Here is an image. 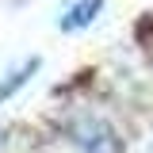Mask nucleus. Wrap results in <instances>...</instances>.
<instances>
[{
    "mask_svg": "<svg viewBox=\"0 0 153 153\" xmlns=\"http://www.w3.org/2000/svg\"><path fill=\"white\" fill-rule=\"evenodd\" d=\"M38 69H42V57L38 54H27L23 61H16L12 69H4V73H0V107L12 103V100L38 76Z\"/></svg>",
    "mask_w": 153,
    "mask_h": 153,
    "instance_id": "obj_3",
    "label": "nucleus"
},
{
    "mask_svg": "<svg viewBox=\"0 0 153 153\" xmlns=\"http://www.w3.org/2000/svg\"><path fill=\"white\" fill-rule=\"evenodd\" d=\"M61 134L84 153H126V142L119 138V130L96 111H76L73 119H65Z\"/></svg>",
    "mask_w": 153,
    "mask_h": 153,
    "instance_id": "obj_1",
    "label": "nucleus"
},
{
    "mask_svg": "<svg viewBox=\"0 0 153 153\" xmlns=\"http://www.w3.org/2000/svg\"><path fill=\"white\" fill-rule=\"evenodd\" d=\"M38 153H84V149H76V146L69 142V138H65V134H57L54 142H46V146H42Z\"/></svg>",
    "mask_w": 153,
    "mask_h": 153,
    "instance_id": "obj_6",
    "label": "nucleus"
},
{
    "mask_svg": "<svg viewBox=\"0 0 153 153\" xmlns=\"http://www.w3.org/2000/svg\"><path fill=\"white\" fill-rule=\"evenodd\" d=\"M103 8H107V0H69V4H61V12H57V31H61V35H80V31H88L96 19L103 16Z\"/></svg>",
    "mask_w": 153,
    "mask_h": 153,
    "instance_id": "obj_2",
    "label": "nucleus"
},
{
    "mask_svg": "<svg viewBox=\"0 0 153 153\" xmlns=\"http://www.w3.org/2000/svg\"><path fill=\"white\" fill-rule=\"evenodd\" d=\"M134 38H138V46L146 54H153V16H142L134 23Z\"/></svg>",
    "mask_w": 153,
    "mask_h": 153,
    "instance_id": "obj_4",
    "label": "nucleus"
},
{
    "mask_svg": "<svg viewBox=\"0 0 153 153\" xmlns=\"http://www.w3.org/2000/svg\"><path fill=\"white\" fill-rule=\"evenodd\" d=\"M126 153H153V123H149V126H142V130L126 142Z\"/></svg>",
    "mask_w": 153,
    "mask_h": 153,
    "instance_id": "obj_5",
    "label": "nucleus"
}]
</instances>
